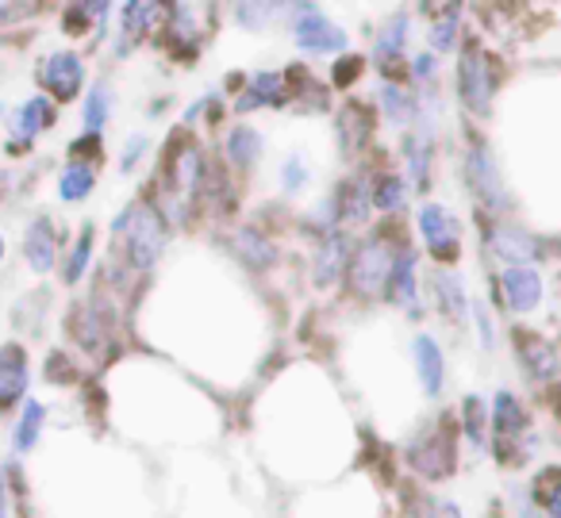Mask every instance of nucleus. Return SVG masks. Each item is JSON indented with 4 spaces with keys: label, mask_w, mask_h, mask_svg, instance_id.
<instances>
[{
    "label": "nucleus",
    "mask_w": 561,
    "mask_h": 518,
    "mask_svg": "<svg viewBox=\"0 0 561 518\" xmlns=\"http://www.w3.org/2000/svg\"><path fill=\"white\" fill-rule=\"evenodd\" d=\"M381 104H385V116H389V119H397V124H404V119L415 112L412 96H408L400 85H392V81L381 89Z\"/></svg>",
    "instance_id": "obj_36"
},
{
    "label": "nucleus",
    "mask_w": 561,
    "mask_h": 518,
    "mask_svg": "<svg viewBox=\"0 0 561 518\" xmlns=\"http://www.w3.org/2000/svg\"><path fill=\"white\" fill-rule=\"evenodd\" d=\"M435 296H438V308H443L446 319H466L469 303H466V288L454 273H435Z\"/></svg>",
    "instance_id": "obj_25"
},
{
    "label": "nucleus",
    "mask_w": 561,
    "mask_h": 518,
    "mask_svg": "<svg viewBox=\"0 0 561 518\" xmlns=\"http://www.w3.org/2000/svg\"><path fill=\"white\" fill-rule=\"evenodd\" d=\"M24 257L35 273H50L58 262V231L50 219H35L24 234Z\"/></svg>",
    "instance_id": "obj_13"
},
{
    "label": "nucleus",
    "mask_w": 561,
    "mask_h": 518,
    "mask_svg": "<svg viewBox=\"0 0 561 518\" xmlns=\"http://www.w3.org/2000/svg\"><path fill=\"white\" fill-rule=\"evenodd\" d=\"M289 101V89H285V78L280 73H257L254 81H250L247 93L234 101V108L239 112H250V108H262V104H285Z\"/></svg>",
    "instance_id": "obj_22"
},
{
    "label": "nucleus",
    "mask_w": 561,
    "mask_h": 518,
    "mask_svg": "<svg viewBox=\"0 0 561 518\" xmlns=\"http://www.w3.org/2000/svg\"><path fill=\"white\" fill-rule=\"evenodd\" d=\"M70 331H73V338H78L85 349H96L104 342V315H101V308H96V303H81L78 315H73V323H70Z\"/></svg>",
    "instance_id": "obj_27"
},
{
    "label": "nucleus",
    "mask_w": 561,
    "mask_h": 518,
    "mask_svg": "<svg viewBox=\"0 0 561 518\" xmlns=\"http://www.w3.org/2000/svg\"><path fill=\"white\" fill-rule=\"evenodd\" d=\"M0 262H4V239H0Z\"/></svg>",
    "instance_id": "obj_47"
},
{
    "label": "nucleus",
    "mask_w": 561,
    "mask_h": 518,
    "mask_svg": "<svg viewBox=\"0 0 561 518\" xmlns=\"http://www.w3.org/2000/svg\"><path fill=\"white\" fill-rule=\"evenodd\" d=\"M335 127H339V147H343V154L354 158L369 142V131H374V116H369L366 104L351 101V104H343V108H339Z\"/></svg>",
    "instance_id": "obj_12"
},
{
    "label": "nucleus",
    "mask_w": 561,
    "mask_h": 518,
    "mask_svg": "<svg viewBox=\"0 0 561 518\" xmlns=\"http://www.w3.org/2000/svg\"><path fill=\"white\" fill-rule=\"evenodd\" d=\"M27 392V349L20 342L0 346V411L16 407Z\"/></svg>",
    "instance_id": "obj_11"
},
{
    "label": "nucleus",
    "mask_w": 561,
    "mask_h": 518,
    "mask_svg": "<svg viewBox=\"0 0 561 518\" xmlns=\"http://www.w3.org/2000/svg\"><path fill=\"white\" fill-rule=\"evenodd\" d=\"M47 377L55 380V384H70V380H73V365H70V357H66V354H50V361H47Z\"/></svg>",
    "instance_id": "obj_42"
},
{
    "label": "nucleus",
    "mask_w": 561,
    "mask_h": 518,
    "mask_svg": "<svg viewBox=\"0 0 561 518\" xmlns=\"http://www.w3.org/2000/svg\"><path fill=\"white\" fill-rule=\"evenodd\" d=\"M39 85L47 89V96L55 104L73 101V96L81 93V85H85V62H81L73 50H55V55L43 58Z\"/></svg>",
    "instance_id": "obj_4"
},
{
    "label": "nucleus",
    "mask_w": 561,
    "mask_h": 518,
    "mask_svg": "<svg viewBox=\"0 0 561 518\" xmlns=\"http://www.w3.org/2000/svg\"><path fill=\"white\" fill-rule=\"evenodd\" d=\"M523 426H527V411L519 407V400H515L512 392H500L496 400H492V434L500 438V449L519 438Z\"/></svg>",
    "instance_id": "obj_19"
},
{
    "label": "nucleus",
    "mask_w": 561,
    "mask_h": 518,
    "mask_svg": "<svg viewBox=\"0 0 561 518\" xmlns=\"http://www.w3.org/2000/svg\"><path fill=\"white\" fill-rule=\"evenodd\" d=\"M408 246L397 250V227H381V231H374L366 242H362L358 250H354L351 257V269H346V280H351V288L358 296H377L385 292V285H389V273L392 265H397V257L404 254Z\"/></svg>",
    "instance_id": "obj_2"
},
{
    "label": "nucleus",
    "mask_w": 561,
    "mask_h": 518,
    "mask_svg": "<svg viewBox=\"0 0 561 518\" xmlns=\"http://www.w3.org/2000/svg\"><path fill=\"white\" fill-rule=\"evenodd\" d=\"M96 165L101 162V135H81L70 147V165Z\"/></svg>",
    "instance_id": "obj_39"
},
{
    "label": "nucleus",
    "mask_w": 561,
    "mask_h": 518,
    "mask_svg": "<svg viewBox=\"0 0 561 518\" xmlns=\"http://www.w3.org/2000/svg\"><path fill=\"white\" fill-rule=\"evenodd\" d=\"M366 181H346L335 193V208H339V223L346 227H362L369 219V208H374V196H366Z\"/></svg>",
    "instance_id": "obj_21"
},
{
    "label": "nucleus",
    "mask_w": 561,
    "mask_h": 518,
    "mask_svg": "<svg viewBox=\"0 0 561 518\" xmlns=\"http://www.w3.org/2000/svg\"><path fill=\"white\" fill-rule=\"evenodd\" d=\"M362 70H366V58H362V55L339 58L335 70H331V85H335V89H351L354 81L362 78Z\"/></svg>",
    "instance_id": "obj_37"
},
{
    "label": "nucleus",
    "mask_w": 561,
    "mask_h": 518,
    "mask_svg": "<svg viewBox=\"0 0 561 518\" xmlns=\"http://www.w3.org/2000/svg\"><path fill=\"white\" fill-rule=\"evenodd\" d=\"M415 296H420V285H415V254H412V250H404V254L397 257V265H392V273H389L385 300L397 303V308H408L412 315H420V303H415Z\"/></svg>",
    "instance_id": "obj_14"
},
{
    "label": "nucleus",
    "mask_w": 561,
    "mask_h": 518,
    "mask_svg": "<svg viewBox=\"0 0 561 518\" xmlns=\"http://www.w3.org/2000/svg\"><path fill=\"white\" fill-rule=\"evenodd\" d=\"M500 285H504V296L515 311H535L538 300H542V277H538L530 265H523V269H504Z\"/></svg>",
    "instance_id": "obj_15"
},
{
    "label": "nucleus",
    "mask_w": 561,
    "mask_h": 518,
    "mask_svg": "<svg viewBox=\"0 0 561 518\" xmlns=\"http://www.w3.org/2000/svg\"><path fill=\"white\" fill-rule=\"evenodd\" d=\"M93 239H96L93 227H81L78 242H73V250H70V262H66V285H78V280L85 277L89 257H93Z\"/></svg>",
    "instance_id": "obj_29"
},
{
    "label": "nucleus",
    "mask_w": 561,
    "mask_h": 518,
    "mask_svg": "<svg viewBox=\"0 0 561 518\" xmlns=\"http://www.w3.org/2000/svg\"><path fill=\"white\" fill-rule=\"evenodd\" d=\"M277 9H285V4H239V20L247 27H257V24H265V20L277 16Z\"/></svg>",
    "instance_id": "obj_41"
},
{
    "label": "nucleus",
    "mask_w": 561,
    "mask_h": 518,
    "mask_svg": "<svg viewBox=\"0 0 561 518\" xmlns=\"http://www.w3.org/2000/svg\"><path fill=\"white\" fill-rule=\"evenodd\" d=\"M112 234H116V254H124V262L135 269H150L165 250V219L150 200L127 204Z\"/></svg>",
    "instance_id": "obj_1"
},
{
    "label": "nucleus",
    "mask_w": 561,
    "mask_h": 518,
    "mask_svg": "<svg viewBox=\"0 0 561 518\" xmlns=\"http://www.w3.org/2000/svg\"><path fill=\"white\" fill-rule=\"evenodd\" d=\"M408 461L420 476L427 480H443L454 472V438L446 430H435V434H423L412 449H408Z\"/></svg>",
    "instance_id": "obj_7"
},
{
    "label": "nucleus",
    "mask_w": 561,
    "mask_h": 518,
    "mask_svg": "<svg viewBox=\"0 0 561 518\" xmlns=\"http://www.w3.org/2000/svg\"><path fill=\"white\" fill-rule=\"evenodd\" d=\"M142 147H147V139H131V142H127V150H124V162H119V165H124V173H127V170H135V162H139Z\"/></svg>",
    "instance_id": "obj_45"
},
{
    "label": "nucleus",
    "mask_w": 561,
    "mask_h": 518,
    "mask_svg": "<svg viewBox=\"0 0 561 518\" xmlns=\"http://www.w3.org/2000/svg\"><path fill=\"white\" fill-rule=\"evenodd\" d=\"M280 185H285V193H300L308 185V165L300 158H289L280 165Z\"/></svg>",
    "instance_id": "obj_40"
},
{
    "label": "nucleus",
    "mask_w": 561,
    "mask_h": 518,
    "mask_svg": "<svg viewBox=\"0 0 561 518\" xmlns=\"http://www.w3.org/2000/svg\"><path fill=\"white\" fill-rule=\"evenodd\" d=\"M0 518H9V503H4V492H0Z\"/></svg>",
    "instance_id": "obj_46"
},
{
    "label": "nucleus",
    "mask_w": 561,
    "mask_h": 518,
    "mask_svg": "<svg viewBox=\"0 0 561 518\" xmlns=\"http://www.w3.org/2000/svg\"><path fill=\"white\" fill-rule=\"evenodd\" d=\"M515 349H519V361L530 377L550 380L553 372H558V354H553L550 342L535 338V334H527V331H515Z\"/></svg>",
    "instance_id": "obj_16"
},
{
    "label": "nucleus",
    "mask_w": 561,
    "mask_h": 518,
    "mask_svg": "<svg viewBox=\"0 0 561 518\" xmlns=\"http://www.w3.org/2000/svg\"><path fill=\"white\" fill-rule=\"evenodd\" d=\"M231 242H234V250H239V257L250 265V269H265V265L277 262V246H273V242L265 239L257 227H239Z\"/></svg>",
    "instance_id": "obj_23"
},
{
    "label": "nucleus",
    "mask_w": 561,
    "mask_h": 518,
    "mask_svg": "<svg viewBox=\"0 0 561 518\" xmlns=\"http://www.w3.org/2000/svg\"><path fill=\"white\" fill-rule=\"evenodd\" d=\"M93 185H96L93 165H66L62 177H58V196H62L66 204H78L93 193Z\"/></svg>",
    "instance_id": "obj_26"
},
{
    "label": "nucleus",
    "mask_w": 561,
    "mask_h": 518,
    "mask_svg": "<svg viewBox=\"0 0 561 518\" xmlns=\"http://www.w3.org/2000/svg\"><path fill=\"white\" fill-rule=\"evenodd\" d=\"M458 93L466 101V108L473 116H489L492 108V93H496V73H492V62L481 47H466L458 62Z\"/></svg>",
    "instance_id": "obj_3"
},
{
    "label": "nucleus",
    "mask_w": 561,
    "mask_h": 518,
    "mask_svg": "<svg viewBox=\"0 0 561 518\" xmlns=\"http://www.w3.org/2000/svg\"><path fill=\"white\" fill-rule=\"evenodd\" d=\"M32 12V4H0V27L16 24L20 16H27Z\"/></svg>",
    "instance_id": "obj_43"
},
{
    "label": "nucleus",
    "mask_w": 561,
    "mask_h": 518,
    "mask_svg": "<svg viewBox=\"0 0 561 518\" xmlns=\"http://www.w3.org/2000/svg\"><path fill=\"white\" fill-rule=\"evenodd\" d=\"M124 32L131 35V43L139 39V35H147L150 32V24H154V16H158V4H139V0H131V4H124Z\"/></svg>",
    "instance_id": "obj_33"
},
{
    "label": "nucleus",
    "mask_w": 561,
    "mask_h": 518,
    "mask_svg": "<svg viewBox=\"0 0 561 518\" xmlns=\"http://www.w3.org/2000/svg\"><path fill=\"white\" fill-rule=\"evenodd\" d=\"M108 112H112L108 85H93L85 96V135H101V127L108 124Z\"/></svg>",
    "instance_id": "obj_30"
},
{
    "label": "nucleus",
    "mask_w": 561,
    "mask_h": 518,
    "mask_svg": "<svg viewBox=\"0 0 561 518\" xmlns=\"http://www.w3.org/2000/svg\"><path fill=\"white\" fill-rule=\"evenodd\" d=\"M489 250L500 262H512V269H523L538 257V239L515 223H492L489 227Z\"/></svg>",
    "instance_id": "obj_10"
},
{
    "label": "nucleus",
    "mask_w": 561,
    "mask_h": 518,
    "mask_svg": "<svg viewBox=\"0 0 561 518\" xmlns=\"http://www.w3.org/2000/svg\"><path fill=\"white\" fill-rule=\"evenodd\" d=\"M404 43H408V16H389L385 24L381 39H377V66H381L385 78L400 73V55H404Z\"/></svg>",
    "instance_id": "obj_20"
},
{
    "label": "nucleus",
    "mask_w": 561,
    "mask_h": 518,
    "mask_svg": "<svg viewBox=\"0 0 561 518\" xmlns=\"http://www.w3.org/2000/svg\"><path fill=\"white\" fill-rule=\"evenodd\" d=\"M454 35H458V4L446 9V16L431 27V47L435 50H450L454 47Z\"/></svg>",
    "instance_id": "obj_38"
},
{
    "label": "nucleus",
    "mask_w": 561,
    "mask_h": 518,
    "mask_svg": "<svg viewBox=\"0 0 561 518\" xmlns=\"http://www.w3.org/2000/svg\"><path fill=\"white\" fill-rule=\"evenodd\" d=\"M297 43L312 55H335L346 47V32L339 24H331L316 4H305L297 12Z\"/></svg>",
    "instance_id": "obj_6"
},
{
    "label": "nucleus",
    "mask_w": 561,
    "mask_h": 518,
    "mask_svg": "<svg viewBox=\"0 0 561 518\" xmlns=\"http://www.w3.org/2000/svg\"><path fill=\"white\" fill-rule=\"evenodd\" d=\"M535 499L550 510V518H561V469H550L535 480Z\"/></svg>",
    "instance_id": "obj_34"
},
{
    "label": "nucleus",
    "mask_w": 561,
    "mask_h": 518,
    "mask_svg": "<svg viewBox=\"0 0 561 518\" xmlns=\"http://www.w3.org/2000/svg\"><path fill=\"white\" fill-rule=\"evenodd\" d=\"M351 242L346 234H323L320 242V257H316V280L320 285H335L346 269H351Z\"/></svg>",
    "instance_id": "obj_17"
},
{
    "label": "nucleus",
    "mask_w": 561,
    "mask_h": 518,
    "mask_svg": "<svg viewBox=\"0 0 561 518\" xmlns=\"http://www.w3.org/2000/svg\"><path fill=\"white\" fill-rule=\"evenodd\" d=\"M58 119V108L50 96H32L27 104H20L16 116H12V139H9V150L12 154H24L32 147V139L39 131H47L50 124Z\"/></svg>",
    "instance_id": "obj_8"
},
{
    "label": "nucleus",
    "mask_w": 561,
    "mask_h": 518,
    "mask_svg": "<svg viewBox=\"0 0 561 518\" xmlns=\"http://www.w3.org/2000/svg\"><path fill=\"white\" fill-rule=\"evenodd\" d=\"M412 73L420 81H427V78H435V55H415V62H412Z\"/></svg>",
    "instance_id": "obj_44"
},
{
    "label": "nucleus",
    "mask_w": 561,
    "mask_h": 518,
    "mask_svg": "<svg viewBox=\"0 0 561 518\" xmlns=\"http://www.w3.org/2000/svg\"><path fill=\"white\" fill-rule=\"evenodd\" d=\"M420 234L435 262H458L461 254V227L443 204H423L420 208Z\"/></svg>",
    "instance_id": "obj_5"
},
{
    "label": "nucleus",
    "mask_w": 561,
    "mask_h": 518,
    "mask_svg": "<svg viewBox=\"0 0 561 518\" xmlns=\"http://www.w3.org/2000/svg\"><path fill=\"white\" fill-rule=\"evenodd\" d=\"M257 158H262V135H257L254 127H234V131L227 135V162H231L234 170H250Z\"/></svg>",
    "instance_id": "obj_24"
},
{
    "label": "nucleus",
    "mask_w": 561,
    "mask_h": 518,
    "mask_svg": "<svg viewBox=\"0 0 561 518\" xmlns=\"http://www.w3.org/2000/svg\"><path fill=\"white\" fill-rule=\"evenodd\" d=\"M404 154H408V170H412L415 188H427V173H431V142L423 135H408L404 139Z\"/></svg>",
    "instance_id": "obj_28"
},
{
    "label": "nucleus",
    "mask_w": 561,
    "mask_h": 518,
    "mask_svg": "<svg viewBox=\"0 0 561 518\" xmlns=\"http://www.w3.org/2000/svg\"><path fill=\"white\" fill-rule=\"evenodd\" d=\"M43 403L39 400H27L24 403V415H20V426H16V449L20 453H27V449L39 441V430H43Z\"/></svg>",
    "instance_id": "obj_32"
},
{
    "label": "nucleus",
    "mask_w": 561,
    "mask_h": 518,
    "mask_svg": "<svg viewBox=\"0 0 561 518\" xmlns=\"http://www.w3.org/2000/svg\"><path fill=\"white\" fill-rule=\"evenodd\" d=\"M461 423H466V434L477 441V446H484V426H489V407H484L477 395H469L466 403H461Z\"/></svg>",
    "instance_id": "obj_35"
},
{
    "label": "nucleus",
    "mask_w": 561,
    "mask_h": 518,
    "mask_svg": "<svg viewBox=\"0 0 561 518\" xmlns=\"http://www.w3.org/2000/svg\"><path fill=\"white\" fill-rule=\"evenodd\" d=\"M466 177H469V188L481 196V204H489V208H504V185H500V170H496V162H492V150L484 147V142H473V147H469Z\"/></svg>",
    "instance_id": "obj_9"
},
{
    "label": "nucleus",
    "mask_w": 561,
    "mask_h": 518,
    "mask_svg": "<svg viewBox=\"0 0 561 518\" xmlns=\"http://www.w3.org/2000/svg\"><path fill=\"white\" fill-rule=\"evenodd\" d=\"M408 200L404 193V181L397 177V173H381V177L374 181V208L381 211H400Z\"/></svg>",
    "instance_id": "obj_31"
},
{
    "label": "nucleus",
    "mask_w": 561,
    "mask_h": 518,
    "mask_svg": "<svg viewBox=\"0 0 561 518\" xmlns=\"http://www.w3.org/2000/svg\"><path fill=\"white\" fill-rule=\"evenodd\" d=\"M412 354H415V369H420V380H423V392L427 395H438L443 392V377H446V365H443V349L431 334H420L412 342Z\"/></svg>",
    "instance_id": "obj_18"
}]
</instances>
